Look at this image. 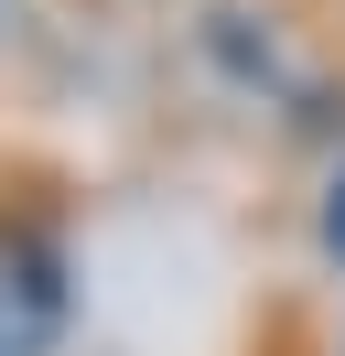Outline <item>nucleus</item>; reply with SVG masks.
<instances>
[{"label":"nucleus","mask_w":345,"mask_h":356,"mask_svg":"<svg viewBox=\"0 0 345 356\" xmlns=\"http://www.w3.org/2000/svg\"><path fill=\"white\" fill-rule=\"evenodd\" d=\"M65 313H76V291H65L54 227H33L22 205H0V356H54Z\"/></svg>","instance_id":"1"},{"label":"nucleus","mask_w":345,"mask_h":356,"mask_svg":"<svg viewBox=\"0 0 345 356\" xmlns=\"http://www.w3.org/2000/svg\"><path fill=\"white\" fill-rule=\"evenodd\" d=\"M323 248L345 259V173H335V195H323Z\"/></svg>","instance_id":"2"}]
</instances>
